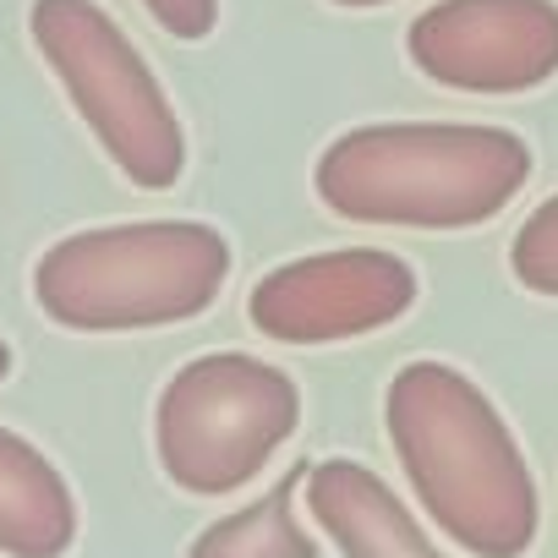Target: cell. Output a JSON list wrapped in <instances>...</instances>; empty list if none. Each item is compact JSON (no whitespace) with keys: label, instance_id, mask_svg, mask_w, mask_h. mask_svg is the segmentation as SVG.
Returning <instances> with one entry per match:
<instances>
[{"label":"cell","instance_id":"cell-1","mask_svg":"<svg viewBox=\"0 0 558 558\" xmlns=\"http://www.w3.org/2000/svg\"><path fill=\"white\" fill-rule=\"evenodd\" d=\"M395 460L444 536L476 558H525L542 525L531 465L498 405L449 362H405L384 395Z\"/></svg>","mask_w":558,"mask_h":558},{"label":"cell","instance_id":"cell-2","mask_svg":"<svg viewBox=\"0 0 558 558\" xmlns=\"http://www.w3.org/2000/svg\"><path fill=\"white\" fill-rule=\"evenodd\" d=\"M531 181L525 137L460 121H384L335 137L313 170L324 208L362 225L471 230Z\"/></svg>","mask_w":558,"mask_h":558},{"label":"cell","instance_id":"cell-3","mask_svg":"<svg viewBox=\"0 0 558 558\" xmlns=\"http://www.w3.org/2000/svg\"><path fill=\"white\" fill-rule=\"evenodd\" d=\"M230 279V241L197 219L99 225L56 241L34 263V302L83 335L165 329L208 313Z\"/></svg>","mask_w":558,"mask_h":558},{"label":"cell","instance_id":"cell-4","mask_svg":"<svg viewBox=\"0 0 558 558\" xmlns=\"http://www.w3.org/2000/svg\"><path fill=\"white\" fill-rule=\"evenodd\" d=\"M28 34L116 170L143 192L175 186L186 170L175 105L99 0H34Z\"/></svg>","mask_w":558,"mask_h":558},{"label":"cell","instance_id":"cell-5","mask_svg":"<svg viewBox=\"0 0 558 558\" xmlns=\"http://www.w3.org/2000/svg\"><path fill=\"white\" fill-rule=\"evenodd\" d=\"M302 422V389L286 367L246 351H214L186 362L154 405L159 465L181 493L219 498L246 487Z\"/></svg>","mask_w":558,"mask_h":558},{"label":"cell","instance_id":"cell-6","mask_svg":"<svg viewBox=\"0 0 558 558\" xmlns=\"http://www.w3.org/2000/svg\"><path fill=\"white\" fill-rule=\"evenodd\" d=\"M416 307V268L378 246H345L268 268L246 318L263 340L279 345H335L400 324Z\"/></svg>","mask_w":558,"mask_h":558},{"label":"cell","instance_id":"cell-7","mask_svg":"<svg viewBox=\"0 0 558 558\" xmlns=\"http://www.w3.org/2000/svg\"><path fill=\"white\" fill-rule=\"evenodd\" d=\"M411 66L454 94H531L558 77V0H438L405 34Z\"/></svg>","mask_w":558,"mask_h":558},{"label":"cell","instance_id":"cell-8","mask_svg":"<svg viewBox=\"0 0 558 558\" xmlns=\"http://www.w3.org/2000/svg\"><path fill=\"white\" fill-rule=\"evenodd\" d=\"M307 509L345 558H444L416 514L362 460H318L307 471Z\"/></svg>","mask_w":558,"mask_h":558},{"label":"cell","instance_id":"cell-9","mask_svg":"<svg viewBox=\"0 0 558 558\" xmlns=\"http://www.w3.org/2000/svg\"><path fill=\"white\" fill-rule=\"evenodd\" d=\"M77 542V498L66 476L23 433L0 427V553L66 558Z\"/></svg>","mask_w":558,"mask_h":558},{"label":"cell","instance_id":"cell-10","mask_svg":"<svg viewBox=\"0 0 558 558\" xmlns=\"http://www.w3.org/2000/svg\"><path fill=\"white\" fill-rule=\"evenodd\" d=\"M302 482H307V465H296L291 476H279L257 504L203 525L197 542L186 547V558H318V542L307 536V525L291 509Z\"/></svg>","mask_w":558,"mask_h":558},{"label":"cell","instance_id":"cell-11","mask_svg":"<svg viewBox=\"0 0 558 558\" xmlns=\"http://www.w3.org/2000/svg\"><path fill=\"white\" fill-rule=\"evenodd\" d=\"M509 268L525 291L536 296H553L558 302V192L547 203H536L525 214V225L514 230L509 241Z\"/></svg>","mask_w":558,"mask_h":558},{"label":"cell","instance_id":"cell-12","mask_svg":"<svg viewBox=\"0 0 558 558\" xmlns=\"http://www.w3.org/2000/svg\"><path fill=\"white\" fill-rule=\"evenodd\" d=\"M143 7H148V17H154L165 34H175V39H186V45L208 39L214 23H219V0H143Z\"/></svg>","mask_w":558,"mask_h":558},{"label":"cell","instance_id":"cell-13","mask_svg":"<svg viewBox=\"0 0 558 558\" xmlns=\"http://www.w3.org/2000/svg\"><path fill=\"white\" fill-rule=\"evenodd\" d=\"M7 373H12V345L0 340V378H7Z\"/></svg>","mask_w":558,"mask_h":558},{"label":"cell","instance_id":"cell-14","mask_svg":"<svg viewBox=\"0 0 558 558\" xmlns=\"http://www.w3.org/2000/svg\"><path fill=\"white\" fill-rule=\"evenodd\" d=\"M335 7H384V0H335Z\"/></svg>","mask_w":558,"mask_h":558}]
</instances>
